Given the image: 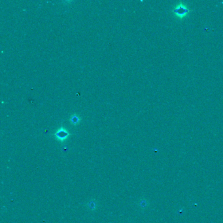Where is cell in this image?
<instances>
[{"instance_id":"obj_2","label":"cell","mask_w":223,"mask_h":223,"mask_svg":"<svg viewBox=\"0 0 223 223\" xmlns=\"http://www.w3.org/2000/svg\"><path fill=\"white\" fill-rule=\"evenodd\" d=\"M69 136H70V133L69 132V131L62 127L58 129L54 134L55 138L58 141L62 142V143L65 141H66L69 138Z\"/></svg>"},{"instance_id":"obj_5","label":"cell","mask_w":223,"mask_h":223,"mask_svg":"<svg viewBox=\"0 0 223 223\" xmlns=\"http://www.w3.org/2000/svg\"><path fill=\"white\" fill-rule=\"evenodd\" d=\"M70 121L72 124L77 125L79 123V122L80 121V119L78 115H74L72 116V117H71V119H70Z\"/></svg>"},{"instance_id":"obj_4","label":"cell","mask_w":223,"mask_h":223,"mask_svg":"<svg viewBox=\"0 0 223 223\" xmlns=\"http://www.w3.org/2000/svg\"><path fill=\"white\" fill-rule=\"evenodd\" d=\"M139 205L142 209H145L149 207V202L147 200H146L145 198H141L139 201Z\"/></svg>"},{"instance_id":"obj_3","label":"cell","mask_w":223,"mask_h":223,"mask_svg":"<svg viewBox=\"0 0 223 223\" xmlns=\"http://www.w3.org/2000/svg\"><path fill=\"white\" fill-rule=\"evenodd\" d=\"M88 208L91 211H95L98 207V203L96 200H92L88 201L87 204Z\"/></svg>"},{"instance_id":"obj_1","label":"cell","mask_w":223,"mask_h":223,"mask_svg":"<svg viewBox=\"0 0 223 223\" xmlns=\"http://www.w3.org/2000/svg\"><path fill=\"white\" fill-rule=\"evenodd\" d=\"M171 12L177 18L182 20L186 18L191 12V9L185 3L180 2L173 7Z\"/></svg>"}]
</instances>
